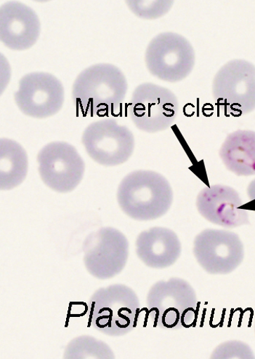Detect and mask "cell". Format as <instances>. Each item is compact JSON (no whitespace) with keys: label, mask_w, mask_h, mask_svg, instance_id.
<instances>
[{"label":"cell","mask_w":255,"mask_h":359,"mask_svg":"<svg viewBox=\"0 0 255 359\" xmlns=\"http://www.w3.org/2000/svg\"><path fill=\"white\" fill-rule=\"evenodd\" d=\"M129 89L124 74L109 63L91 66L77 77L72 98L84 116H105L119 109Z\"/></svg>","instance_id":"6da1fadb"},{"label":"cell","mask_w":255,"mask_h":359,"mask_svg":"<svg viewBox=\"0 0 255 359\" xmlns=\"http://www.w3.org/2000/svg\"><path fill=\"white\" fill-rule=\"evenodd\" d=\"M117 201L123 212L133 219L147 222L164 216L174 202L168 180L158 172L137 170L120 182Z\"/></svg>","instance_id":"7a4b0ae2"},{"label":"cell","mask_w":255,"mask_h":359,"mask_svg":"<svg viewBox=\"0 0 255 359\" xmlns=\"http://www.w3.org/2000/svg\"><path fill=\"white\" fill-rule=\"evenodd\" d=\"M140 307L137 294L129 286L100 288L89 301V327L111 337L125 335L136 327Z\"/></svg>","instance_id":"3957f363"},{"label":"cell","mask_w":255,"mask_h":359,"mask_svg":"<svg viewBox=\"0 0 255 359\" xmlns=\"http://www.w3.org/2000/svg\"><path fill=\"white\" fill-rule=\"evenodd\" d=\"M145 60L154 76L167 82H178L192 72L195 52L189 41L174 32H163L148 44Z\"/></svg>","instance_id":"277c9868"},{"label":"cell","mask_w":255,"mask_h":359,"mask_svg":"<svg viewBox=\"0 0 255 359\" xmlns=\"http://www.w3.org/2000/svg\"><path fill=\"white\" fill-rule=\"evenodd\" d=\"M179 103L171 91L153 83H143L131 96L129 115L136 128L156 133L171 126L178 114Z\"/></svg>","instance_id":"5b68a950"},{"label":"cell","mask_w":255,"mask_h":359,"mask_svg":"<svg viewBox=\"0 0 255 359\" xmlns=\"http://www.w3.org/2000/svg\"><path fill=\"white\" fill-rule=\"evenodd\" d=\"M212 96L233 115L255 110V67L242 60H232L222 67L212 82Z\"/></svg>","instance_id":"8992f818"},{"label":"cell","mask_w":255,"mask_h":359,"mask_svg":"<svg viewBox=\"0 0 255 359\" xmlns=\"http://www.w3.org/2000/svg\"><path fill=\"white\" fill-rule=\"evenodd\" d=\"M81 142L89 156L104 166L124 163L135 149L133 133L114 118L100 119L91 123L84 130Z\"/></svg>","instance_id":"52a82bcc"},{"label":"cell","mask_w":255,"mask_h":359,"mask_svg":"<svg viewBox=\"0 0 255 359\" xmlns=\"http://www.w3.org/2000/svg\"><path fill=\"white\" fill-rule=\"evenodd\" d=\"M84 264L92 276L110 280L124 269L129 257V242L119 230L102 227L83 245Z\"/></svg>","instance_id":"ba28073f"},{"label":"cell","mask_w":255,"mask_h":359,"mask_svg":"<svg viewBox=\"0 0 255 359\" xmlns=\"http://www.w3.org/2000/svg\"><path fill=\"white\" fill-rule=\"evenodd\" d=\"M39 176L54 191L68 194L81 183L84 161L71 144L55 141L45 145L37 156Z\"/></svg>","instance_id":"9c48e42d"},{"label":"cell","mask_w":255,"mask_h":359,"mask_svg":"<svg viewBox=\"0 0 255 359\" xmlns=\"http://www.w3.org/2000/svg\"><path fill=\"white\" fill-rule=\"evenodd\" d=\"M193 252L201 267L214 276L233 272L244 257L239 236L225 229L203 230L195 239Z\"/></svg>","instance_id":"30bf717a"},{"label":"cell","mask_w":255,"mask_h":359,"mask_svg":"<svg viewBox=\"0 0 255 359\" xmlns=\"http://www.w3.org/2000/svg\"><path fill=\"white\" fill-rule=\"evenodd\" d=\"M15 102L21 112L34 118L58 114L65 103V88L59 79L46 72H32L21 78Z\"/></svg>","instance_id":"8fae6325"},{"label":"cell","mask_w":255,"mask_h":359,"mask_svg":"<svg viewBox=\"0 0 255 359\" xmlns=\"http://www.w3.org/2000/svg\"><path fill=\"white\" fill-rule=\"evenodd\" d=\"M148 311L155 313V327L164 330H178L185 310L197 306V293L187 281L171 278L159 281L147 294Z\"/></svg>","instance_id":"7c38bea8"},{"label":"cell","mask_w":255,"mask_h":359,"mask_svg":"<svg viewBox=\"0 0 255 359\" xmlns=\"http://www.w3.org/2000/svg\"><path fill=\"white\" fill-rule=\"evenodd\" d=\"M199 213L211 224L232 229L249 224V216L236 189L226 185L206 187L199 194Z\"/></svg>","instance_id":"4fadbf2b"},{"label":"cell","mask_w":255,"mask_h":359,"mask_svg":"<svg viewBox=\"0 0 255 359\" xmlns=\"http://www.w3.org/2000/svg\"><path fill=\"white\" fill-rule=\"evenodd\" d=\"M40 29L37 13L25 4L8 1L0 7V39L9 49L31 48L39 37Z\"/></svg>","instance_id":"5bb4252c"},{"label":"cell","mask_w":255,"mask_h":359,"mask_svg":"<svg viewBox=\"0 0 255 359\" xmlns=\"http://www.w3.org/2000/svg\"><path fill=\"white\" fill-rule=\"evenodd\" d=\"M136 253L148 267L166 269L176 263L181 255V243L172 229L155 226L138 236Z\"/></svg>","instance_id":"9a60e30c"},{"label":"cell","mask_w":255,"mask_h":359,"mask_svg":"<svg viewBox=\"0 0 255 359\" xmlns=\"http://www.w3.org/2000/svg\"><path fill=\"white\" fill-rule=\"evenodd\" d=\"M220 157L227 170L237 176L255 175V132L230 133L221 147Z\"/></svg>","instance_id":"2e32d148"},{"label":"cell","mask_w":255,"mask_h":359,"mask_svg":"<svg viewBox=\"0 0 255 359\" xmlns=\"http://www.w3.org/2000/svg\"><path fill=\"white\" fill-rule=\"evenodd\" d=\"M29 159L22 146L13 140H0V188L11 190L25 180Z\"/></svg>","instance_id":"e0dca14e"},{"label":"cell","mask_w":255,"mask_h":359,"mask_svg":"<svg viewBox=\"0 0 255 359\" xmlns=\"http://www.w3.org/2000/svg\"><path fill=\"white\" fill-rule=\"evenodd\" d=\"M65 358H114L115 353L105 342L95 337L84 335L76 337L67 346Z\"/></svg>","instance_id":"ac0fdd59"},{"label":"cell","mask_w":255,"mask_h":359,"mask_svg":"<svg viewBox=\"0 0 255 359\" xmlns=\"http://www.w3.org/2000/svg\"><path fill=\"white\" fill-rule=\"evenodd\" d=\"M126 4L138 18L155 20L166 15L172 8L174 2L170 0H129Z\"/></svg>","instance_id":"d6986e66"},{"label":"cell","mask_w":255,"mask_h":359,"mask_svg":"<svg viewBox=\"0 0 255 359\" xmlns=\"http://www.w3.org/2000/svg\"><path fill=\"white\" fill-rule=\"evenodd\" d=\"M243 344L242 342L230 341L225 342L218 346L214 352H212L211 358H250V354H254L251 350H243L237 351Z\"/></svg>","instance_id":"ffe728a7"},{"label":"cell","mask_w":255,"mask_h":359,"mask_svg":"<svg viewBox=\"0 0 255 359\" xmlns=\"http://www.w3.org/2000/svg\"><path fill=\"white\" fill-rule=\"evenodd\" d=\"M89 306L84 302H72L70 304L69 318H81L89 311Z\"/></svg>","instance_id":"44dd1931"},{"label":"cell","mask_w":255,"mask_h":359,"mask_svg":"<svg viewBox=\"0 0 255 359\" xmlns=\"http://www.w3.org/2000/svg\"><path fill=\"white\" fill-rule=\"evenodd\" d=\"M251 210L255 211V179L248 185L247 190Z\"/></svg>","instance_id":"7402d4cb"}]
</instances>
